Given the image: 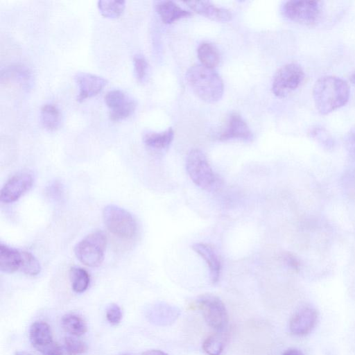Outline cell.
I'll return each instance as SVG.
<instances>
[{
	"label": "cell",
	"instance_id": "obj_4",
	"mask_svg": "<svg viewBox=\"0 0 355 355\" xmlns=\"http://www.w3.org/2000/svg\"><path fill=\"white\" fill-rule=\"evenodd\" d=\"M284 16L288 19L306 26H313L322 19L323 2L313 0H291L282 8Z\"/></svg>",
	"mask_w": 355,
	"mask_h": 355
},
{
	"label": "cell",
	"instance_id": "obj_34",
	"mask_svg": "<svg viewBox=\"0 0 355 355\" xmlns=\"http://www.w3.org/2000/svg\"><path fill=\"white\" fill-rule=\"evenodd\" d=\"M283 262L291 270L298 271L300 268V263L297 258L290 252H285L282 254Z\"/></svg>",
	"mask_w": 355,
	"mask_h": 355
},
{
	"label": "cell",
	"instance_id": "obj_27",
	"mask_svg": "<svg viewBox=\"0 0 355 355\" xmlns=\"http://www.w3.org/2000/svg\"><path fill=\"white\" fill-rule=\"evenodd\" d=\"M225 347V340L219 334L208 336L202 343V349L208 355H220Z\"/></svg>",
	"mask_w": 355,
	"mask_h": 355
},
{
	"label": "cell",
	"instance_id": "obj_40",
	"mask_svg": "<svg viewBox=\"0 0 355 355\" xmlns=\"http://www.w3.org/2000/svg\"><path fill=\"white\" fill-rule=\"evenodd\" d=\"M121 355H130V354H123Z\"/></svg>",
	"mask_w": 355,
	"mask_h": 355
},
{
	"label": "cell",
	"instance_id": "obj_7",
	"mask_svg": "<svg viewBox=\"0 0 355 355\" xmlns=\"http://www.w3.org/2000/svg\"><path fill=\"white\" fill-rule=\"evenodd\" d=\"M305 75L302 67L297 63H288L279 68L275 73L272 91L274 95L284 98L293 92L302 83Z\"/></svg>",
	"mask_w": 355,
	"mask_h": 355
},
{
	"label": "cell",
	"instance_id": "obj_37",
	"mask_svg": "<svg viewBox=\"0 0 355 355\" xmlns=\"http://www.w3.org/2000/svg\"><path fill=\"white\" fill-rule=\"evenodd\" d=\"M141 355H168V354L161 350L150 349V350L144 352Z\"/></svg>",
	"mask_w": 355,
	"mask_h": 355
},
{
	"label": "cell",
	"instance_id": "obj_36",
	"mask_svg": "<svg viewBox=\"0 0 355 355\" xmlns=\"http://www.w3.org/2000/svg\"><path fill=\"white\" fill-rule=\"evenodd\" d=\"M282 355H304L303 352L296 348H291L286 350Z\"/></svg>",
	"mask_w": 355,
	"mask_h": 355
},
{
	"label": "cell",
	"instance_id": "obj_35",
	"mask_svg": "<svg viewBox=\"0 0 355 355\" xmlns=\"http://www.w3.org/2000/svg\"><path fill=\"white\" fill-rule=\"evenodd\" d=\"M43 355H71L64 346L55 344Z\"/></svg>",
	"mask_w": 355,
	"mask_h": 355
},
{
	"label": "cell",
	"instance_id": "obj_16",
	"mask_svg": "<svg viewBox=\"0 0 355 355\" xmlns=\"http://www.w3.org/2000/svg\"><path fill=\"white\" fill-rule=\"evenodd\" d=\"M184 3L198 14L214 21L225 22L232 18L229 10L218 7L207 1H189Z\"/></svg>",
	"mask_w": 355,
	"mask_h": 355
},
{
	"label": "cell",
	"instance_id": "obj_5",
	"mask_svg": "<svg viewBox=\"0 0 355 355\" xmlns=\"http://www.w3.org/2000/svg\"><path fill=\"white\" fill-rule=\"evenodd\" d=\"M107 245L106 235L102 231H95L87 235L75 246L78 259L89 267L99 266L103 259Z\"/></svg>",
	"mask_w": 355,
	"mask_h": 355
},
{
	"label": "cell",
	"instance_id": "obj_20",
	"mask_svg": "<svg viewBox=\"0 0 355 355\" xmlns=\"http://www.w3.org/2000/svg\"><path fill=\"white\" fill-rule=\"evenodd\" d=\"M173 137L174 131L171 128H169L161 132H146L143 136V141L150 148L162 150L169 146Z\"/></svg>",
	"mask_w": 355,
	"mask_h": 355
},
{
	"label": "cell",
	"instance_id": "obj_22",
	"mask_svg": "<svg viewBox=\"0 0 355 355\" xmlns=\"http://www.w3.org/2000/svg\"><path fill=\"white\" fill-rule=\"evenodd\" d=\"M201 64L208 68L216 67L220 59V53L215 45L209 42L200 44L197 50Z\"/></svg>",
	"mask_w": 355,
	"mask_h": 355
},
{
	"label": "cell",
	"instance_id": "obj_29",
	"mask_svg": "<svg viewBox=\"0 0 355 355\" xmlns=\"http://www.w3.org/2000/svg\"><path fill=\"white\" fill-rule=\"evenodd\" d=\"M135 75L139 83L146 81L148 71V63L142 54H136L133 58Z\"/></svg>",
	"mask_w": 355,
	"mask_h": 355
},
{
	"label": "cell",
	"instance_id": "obj_33",
	"mask_svg": "<svg viewBox=\"0 0 355 355\" xmlns=\"http://www.w3.org/2000/svg\"><path fill=\"white\" fill-rule=\"evenodd\" d=\"M345 142L346 148L350 155L355 157V125L347 133Z\"/></svg>",
	"mask_w": 355,
	"mask_h": 355
},
{
	"label": "cell",
	"instance_id": "obj_9",
	"mask_svg": "<svg viewBox=\"0 0 355 355\" xmlns=\"http://www.w3.org/2000/svg\"><path fill=\"white\" fill-rule=\"evenodd\" d=\"M104 99L110 109L109 116L112 121H119L128 118L133 114L137 107L136 101L120 89L107 92Z\"/></svg>",
	"mask_w": 355,
	"mask_h": 355
},
{
	"label": "cell",
	"instance_id": "obj_32",
	"mask_svg": "<svg viewBox=\"0 0 355 355\" xmlns=\"http://www.w3.org/2000/svg\"><path fill=\"white\" fill-rule=\"evenodd\" d=\"M106 318L111 324H119L122 318V312L119 306L116 304H110L106 310Z\"/></svg>",
	"mask_w": 355,
	"mask_h": 355
},
{
	"label": "cell",
	"instance_id": "obj_25",
	"mask_svg": "<svg viewBox=\"0 0 355 355\" xmlns=\"http://www.w3.org/2000/svg\"><path fill=\"white\" fill-rule=\"evenodd\" d=\"M69 278L72 289L78 293L85 291L90 282V277L87 270L84 268L73 266L70 268Z\"/></svg>",
	"mask_w": 355,
	"mask_h": 355
},
{
	"label": "cell",
	"instance_id": "obj_18",
	"mask_svg": "<svg viewBox=\"0 0 355 355\" xmlns=\"http://www.w3.org/2000/svg\"><path fill=\"white\" fill-rule=\"evenodd\" d=\"M155 9L164 24H172L180 19L191 15V12L182 8L171 1L157 2Z\"/></svg>",
	"mask_w": 355,
	"mask_h": 355
},
{
	"label": "cell",
	"instance_id": "obj_2",
	"mask_svg": "<svg viewBox=\"0 0 355 355\" xmlns=\"http://www.w3.org/2000/svg\"><path fill=\"white\" fill-rule=\"evenodd\" d=\"M186 80L193 92L207 103H215L223 96V82L214 69L194 64L187 70Z\"/></svg>",
	"mask_w": 355,
	"mask_h": 355
},
{
	"label": "cell",
	"instance_id": "obj_15",
	"mask_svg": "<svg viewBox=\"0 0 355 355\" xmlns=\"http://www.w3.org/2000/svg\"><path fill=\"white\" fill-rule=\"evenodd\" d=\"M29 338L33 346L42 354L55 344L49 325L42 321L35 322L31 325Z\"/></svg>",
	"mask_w": 355,
	"mask_h": 355
},
{
	"label": "cell",
	"instance_id": "obj_8",
	"mask_svg": "<svg viewBox=\"0 0 355 355\" xmlns=\"http://www.w3.org/2000/svg\"><path fill=\"white\" fill-rule=\"evenodd\" d=\"M207 324L212 329L222 331L228 324V314L223 301L217 296L205 294L197 300Z\"/></svg>",
	"mask_w": 355,
	"mask_h": 355
},
{
	"label": "cell",
	"instance_id": "obj_38",
	"mask_svg": "<svg viewBox=\"0 0 355 355\" xmlns=\"http://www.w3.org/2000/svg\"><path fill=\"white\" fill-rule=\"evenodd\" d=\"M350 80L352 83L355 85V72L353 73L350 76Z\"/></svg>",
	"mask_w": 355,
	"mask_h": 355
},
{
	"label": "cell",
	"instance_id": "obj_24",
	"mask_svg": "<svg viewBox=\"0 0 355 355\" xmlns=\"http://www.w3.org/2000/svg\"><path fill=\"white\" fill-rule=\"evenodd\" d=\"M40 119L45 129L50 131L55 130L60 124V112L55 105L45 104L40 110Z\"/></svg>",
	"mask_w": 355,
	"mask_h": 355
},
{
	"label": "cell",
	"instance_id": "obj_21",
	"mask_svg": "<svg viewBox=\"0 0 355 355\" xmlns=\"http://www.w3.org/2000/svg\"><path fill=\"white\" fill-rule=\"evenodd\" d=\"M1 79L11 80L21 87H27L31 81V71L21 64L10 65L1 71Z\"/></svg>",
	"mask_w": 355,
	"mask_h": 355
},
{
	"label": "cell",
	"instance_id": "obj_13",
	"mask_svg": "<svg viewBox=\"0 0 355 355\" xmlns=\"http://www.w3.org/2000/svg\"><path fill=\"white\" fill-rule=\"evenodd\" d=\"M253 135L246 122L240 114L232 113L228 117L225 129L218 136V139L227 141L230 139H241L251 141Z\"/></svg>",
	"mask_w": 355,
	"mask_h": 355
},
{
	"label": "cell",
	"instance_id": "obj_11",
	"mask_svg": "<svg viewBox=\"0 0 355 355\" xmlns=\"http://www.w3.org/2000/svg\"><path fill=\"white\" fill-rule=\"evenodd\" d=\"M318 321V312L311 305L300 306L291 316L289 329L292 334L304 336L310 334Z\"/></svg>",
	"mask_w": 355,
	"mask_h": 355
},
{
	"label": "cell",
	"instance_id": "obj_1",
	"mask_svg": "<svg viewBox=\"0 0 355 355\" xmlns=\"http://www.w3.org/2000/svg\"><path fill=\"white\" fill-rule=\"evenodd\" d=\"M349 94L347 83L335 76L320 77L315 83L312 91L315 107L322 115L345 105L349 101Z\"/></svg>",
	"mask_w": 355,
	"mask_h": 355
},
{
	"label": "cell",
	"instance_id": "obj_39",
	"mask_svg": "<svg viewBox=\"0 0 355 355\" xmlns=\"http://www.w3.org/2000/svg\"><path fill=\"white\" fill-rule=\"evenodd\" d=\"M15 355H30V354L25 353V352H19L16 353Z\"/></svg>",
	"mask_w": 355,
	"mask_h": 355
},
{
	"label": "cell",
	"instance_id": "obj_30",
	"mask_svg": "<svg viewBox=\"0 0 355 355\" xmlns=\"http://www.w3.org/2000/svg\"><path fill=\"white\" fill-rule=\"evenodd\" d=\"M71 355H80L87 350L85 343L74 337L68 336L64 338V345Z\"/></svg>",
	"mask_w": 355,
	"mask_h": 355
},
{
	"label": "cell",
	"instance_id": "obj_10",
	"mask_svg": "<svg viewBox=\"0 0 355 355\" xmlns=\"http://www.w3.org/2000/svg\"><path fill=\"white\" fill-rule=\"evenodd\" d=\"M34 176L29 171H21L10 178L3 186L0 200L3 203L17 200L33 186Z\"/></svg>",
	"mask_w": 355,
	"mask_h": 355
},
{
	"label": "cell",
	"instance_id": "obj_28",
	"mask_svg": "<svg viewBox=\"0 0 355 355\" xmlns=\"http://www.w3.org/2000/svg\"><path fill=\"white\" fill-rule=\"evenodd\" d=\"M22 261L20 268L24 273L31 276H35L40 272L41 266L35 257V256L29 252L21 251Z\"/></svg>",
	"mask_w": 355,
	"mask_h": 355
},
{
	"label": "cell",
	"instance_id": "obj_26",
	"mask_svg": "<svg viewBox=\"0 0 355 355\" xmlns=\"http://www.w3.org/2000/svg\"><path fill=\"white\" fill-rule=\"evenodd\" d=\"M125 1L101 0L98 1V8L101 14L107 18H116L123 12Z\"/></svg>",
	"mask_w": 355,
	"mask_h": 355
},
{
	"label": "cell",
	"instance_id": "obj_6",
	"mask_svg": "<svg viewBox=\"0 0 355 355\" xmlns=\"http://www.w3.org/2000/svg\"><path fill=\"white\" fill-rule=\"evenodd\" d=\"M104 223L113 234L122 239H132L137 232V224L127 210L114 205H108L103 211Z\"/></svg>",
	"mask_w": 355,
	"mask_h": 355
},
{
	"label": "cell",
	"instance_id": "obj_19",
	"mask_svg": "<svg viewBox=\"0 0 355 355\" xmlns=\"http://www.w3.org/2000/svg\"><path fill=\"white\" fill-rule=\"evenodd\" d=\"M21 261V251L1 243L0 269L2 272L12 273L20 270Z\"/></svg>",
	"mask_w": 355,
	"mask_h": 355
},
{
	"label": "cell",
	"instance_id": "obj_31",
	"mask_svg": "<svg viewBox=\"0 0 355 355\" xmlns=\"http://www.w3.org/2000/svg\"><path fill=\"white\" fill-rule=\"evenodd\" d=\"M309 135L311 137L321 143L322 145L329 146L333 144V138L328 131L322 126L315 125L310 129Z\"/></svg>",
	"mask_w": 355,
	"mask_h": 355
},
{
	"label": "cell",
	"instance_id": "obj_23",
	"mask_svg": "<svg viewBox=\"0 0 355 355\" xmlns=\"http://www.w3.org/2000/svg\"><path fill=\"white\" fill-rule=\"evenodd\" d=\"M62 328L67 333L80 336L87 331V326L84 319L75 313H67L62 316L61 320Z\"/></svg>",
	"mask_w": 355,
	"mask_h": 355
},
{
	"label": "cell",
	"instance_id": "obj_3",
	"mask_svg": "<svg viewBox=\"0 0 355 355\" xmlns=\"http://www.w3.org/2000/svg\"><path fill=\"white\" fill-rule=\"evenodd\" d=\"M186 171L192 182L207 191H217L223 185V180L214 171L207 156L200 149H192L188 153Z\"/></svg>",
	"mask_w": 355,
	"mask_h": 355
},
{
	"label": "cell",
	"instance_id": "obj_14",
	"mask_svg": "<svg viewBox=\"0 0 355 355\" xmlns=\"http://www.w3.org/2000/svg\"><path fill=\"white\" fill-rule=\"evenodd\" d=\"M191 248L204 259L209 270L211 282L216 284L220 276L222 263L216 250L211 245L200 242L193 243Z\"/></svg>",
	"mask_w": 355,
	"mask_h": 355
},
{
	"label": "cell",
	"instance_id": "obj_12",
	"mask_svg": "<svg viewBox=\"0 0 355 355\" xmlns=\"http://www.w3.org/2000/svg\"><path fill=\"white\" fill-rule=\"evenodd\" d=\"M74 79L79 89L78 102L98 94L107 84V80L103 77L87 72H77Z\"/></svg>",
	"mask_w": 355,
	"mask_h": 355
},
{
	"label": "cell",
	"instance_id": "obj_17",
	"mask_svg": "<svg viewBox=\"0 0 355 355\" xmlns=\"http://www.w3.org/2000/svg\"><path fill=\"white\" fill-rule=\"evenodd\" d=\"M180 309L166 303H158L148 311L147 317L153 323L166 326L173 323L180 315Z\"/></svg>",
	"mask_w": 355,
	"mask_h": 355
}]
</instances>
